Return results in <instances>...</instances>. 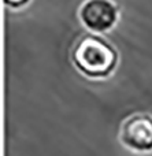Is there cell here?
<instances>
[{"label":"cell","instance_id":"cell-3","mask_svg":"<svg viewBox=\"0 0 152 156\" xmlns=\"http://www.w3.org/2000/svg\"><path fill=\"white\" fill-rule=\"evenodd\" d=\"M119 141L126 149L139 154L152 151V115L133 114L123 119L119 127Z\"/></svg>","mask_w":152,"mask_h":156},{"label":"cell","instance_id":"cell-1","mask_svg":"<svg viewBox=\"0 0 152 156\" xmlns=\"http://www.w3.org/2000/svg\"><path fill=\"white\" fill-rule=\"evenodd\" d=\"M71 59L80 73L89 78H106L118 63V52L110 41L99 34L82 36L76 43Z\"/></svg>","mask_w":152,"mask_h":156},{"label":"cell","instance_id":"cell-2","mask_svg":"<svg viewBox=\"0 0 152 156\" xmlns=\"http://www.w3.org/2000/svg\"><path fill=\"white\" fill-rule=\"evenodd\" d=\"M121 11L117 3L110 0H88L80 4L78 18L82 26L92 34H101L118 23Z\"/></svg>","mask_w":152,"mask_h":156}]
</instances>
